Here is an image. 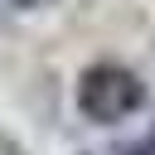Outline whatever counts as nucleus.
I'll return each mask as SVG.
<instances>
[{"instance_id": "f257e3e1", "label": "nucleus", "mask_w": 155, "mask_h": 155, "mask_svg": "<svg viewBox=\"0 0 155 155\" xmlns=\"http://www.w3.org/2000/svg\"><path fill=\"white\" fill-rule=\"evenodd\" d=\"M145 107V82L121 63H92L78 78V111L97 126H121Z\"/></svg>"}]
</instances>
